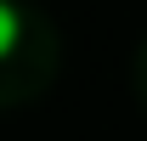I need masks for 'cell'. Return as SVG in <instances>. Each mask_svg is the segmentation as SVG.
<instances>
[{"mask_svg": "<svg viewBox=\"0 0 147 141\" xmlns=\"http://www.w3.org/2000/svg\"><path fill=\"white\" fill-rule=\"evenodd\" d=\"M17 40H23V11L11 6V0H0V56L11 51Z\"/></svg>", "mask_w": 147, "mask_h": 141, "instance_id": "cell-1", "label": "cell"}]
</instances>
